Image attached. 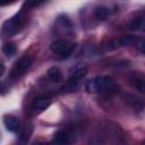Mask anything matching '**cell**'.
<instances>
[{
  "label": "cell",
  "instance_id": "cell-10",
  "mask_svg": "<svg viewBox=\"0 0 145 145\" xmlns=\"http://www.w3.org/2000/svg\"><path fill=\"white\" fill-rule=\"evenodd\" d=\"M48 77L54 82V83H60L62 82V74H61V70L58 68V67H51L48 69V72H46Z\"/></svg>",
  "mask_w": 145,
  "mask_h": 145
},
{
  "label": "cell",
  "instance_id": "cell-6",
  "mask_svg": "<svg viewBox=\"0 0 145 145\" xmlns=\"http://www.w3.org/2000/svg\"><path fill=\"white\" fill-rule=\"evenodd\" d=\"M129 84L140 93L145 91V79L142 74H137V72L131 74L129 77Z\"/></svg>",
  "mask_w": 145,
  "mask_h": 145
},
{
  "label": "cell",
  "instance_id": "cell-11",
  "mask_svg": "<svg viewBox=\"0 0 145 145\" xmlns=\"http://www.w3.org/2000/svg\"><path fill=\"white\" fill-rule=\"evenodd\" d=\"M144 27V17L143 16H136L131 19L129 24V28L131 31H139Z\"/></svg>",
  "mask_w": 145,
  "mask_h": 145
},
{
  "label": "cell",
  "instance_id": "cell-4",
  "mask_svg": "<svg viewBox=\"0 0 145 145\" xmlns=\"http://www.w3.org/2000/svg\"><path fill=\"white\" fill-rule=\"evenodd\" d=\"M86 74H87V68L85 66H77V67H75L72 69V74H71L70 78L66 83L65 87H62V91L63 89L68 91V92L75 91L78 87L80 80L86 76Z\"/></svg>",
  "mask_w": 145,
  "mask_h": 145
},
{
  "label": "cell",
  "instance_id": "cell-13",
  "mask_svg": "<svg viewBox=\"0 0 145 145\" xmlns=\"http://www.w3.org/2000/svg\"><path fill=\"white\" fill-rule=\"evenodd\" d=\"M45 0H26L23 6H22V10L23 11H27L29 9H33L35 7H39L40 5H42Z\"/></svg>",
  "mask_w": 145,
  "mask_h": 145
},
{
  "label": "cell",
  "instance_id": "cell-9",
  "mask_svg": "<svg viewBox=\"0 0 145 145\" xmlns=\"http://www.w3.org/2000/svg\"><path fill=\"white\" fill-rule=\"evenodd\" d=\"M53 142L57 144H69L71 142L69 134L66 130H58L53 135Z\"/></svg>",
  "mask_w": 145,
  "mask_h": 145
},
{
  "label": "cell",
  "instance_id": "cell-14",
  "mask_svg": "<svg viewBox=\"0 0 145 145\" xmlns=\"http://www.w3.org/2000/svg\"><path fill=\"white\" fill-rule=\"evenodd\" d=\"M109 15V10L105 7H97L94 9V17L97 20H104Z\"/></svg>",
  "mask_w": 145,
  "mask_h": 145
},
{
  "label": "cell",
  "instance_id": "cell-3",
  "mask_svg": "<svg viewBox=\"0 0 145 145\" xmlns=\"http://www.w3.org/2000/svg\"><path fill=\"white\" fill-rule=\"evenodd\" d=\"M75 46H76L75 43H72L68 40H65V39H59L51 43L50 50L53 53H56L62 58H67L72 53V51L75 50Z\"/></svg>",
  "mask_w": 145,
  "mask_h": 145
},
{
  "label": "cell",
  "instance_id": "cell-2",
  "mask_svg": "<svg viewBox=\"0 0 145 145\" xmlns=\"http://www.w3.org/2000/svg\"><path fill=\"white\" fill-rule=\"evenodd\" d=\"M25 11L20 10L17 15H15L14 17L9 18L8 20H6L2 25V29L1 33L5 36H11L16 33H18L25 25L26 23V16L24 15Z\"/></svg>",
  "mask_w": 145,
  "mask_h": 145
},
{
  "label": "cell",
  "instance_id": "cell-8",
  "mask_svg": "<svg viewBox=\"0 0 145 145\" xmlns=\"http://www.w3.org/2000/svg\"><path fill=\"white\" fill-rule=\"evenodd\" d=\"M51 104V101L49 97H39L34 101L33 103V109L36 111V112H42L44 110H46Z\"/></svg>",
  "mask_w": 145,
  "mask_h": 145
},
{
  "label": "cell",
  "instance_id": "cell-17",
  "mask_svg": "<svg viewBox=\"0 0 145 145\" xmlns=\"http://www.w3.org/2000/svg\"><path fill=\"white\" fill-rule=\"evenodd\" d=\"M15 1L16 0H0V6H7V5H10Z\"/></svg>",
  "mask_w": 145,
  "mask_h": 145
},
{
  "label": "cell",
  "instance_id": "cell-15",
  "mask_svg": "<svg viewBox=\"0 0 145 145\" xmlns=\"http://www.w3.org/2000/svg\"><path fill=\"white\" fill-rule=\"evenodd\" d=\"M2 51H3V53H5L6 56L11 57V56H14V54L16 53L17 49H16V45H15L14 43H6V44L2 46Z\"/></svg>",
  "mask_w": 145,
  "mask_h": 145
},
{
  "label": "cell",
  "instance_id": "cell-1",
  "mask_svg": "<svg viewBox=\"0 0 145 145\" xmlns=\"http://www.w3.org/2000/svg\"><path fill=\"white\" fill-rule=\"evenodd\" d=\"M118 89L116 82L109 76H99L86 83V91L95 94H112Z\"/></svg>",
  "mask_w": 145,
  "mask_h": 145
},
{
  "label": "cell",
  "instance_id": "cell-16",
  "mask_svg": "<svg viewBox=\"0 0 145 145\" xmlns=\"http://www.w3.org/2000/svg\"><path fill=\"white\" fill-rule=\"evenodd\" d=\"M144 46H145V42H144L143 40H139V41H138V43H137V48H138V50H139L142 53H144V52H145Z\"/></svg>",
  "mask_w": 145,
  "mask_h": 145
},
{
  "label": "cell",
  "instance_id": "cell-12",
  "mask_svg": "<svg viewBox=\"0 0 145 145\" xmlns=\"http://www.w3.org/2000/svg\"><path fill=\"white\" fill-rule=\"evenodd\" d=\"M126 100H127V102H128L133 108L138 109V110H143V106H144V105H143V102H142L140 99L136 97L135 95L127 94V95H126Z\"/></svg>",
  "mask_w": 145,
  "mask_h": 145
},
{
  "label": "cell",
  "instance_id": "cell-18",
  "mask_svg": "<svg viewBox=\"0 0 145 145\" xmlns=\"http://www.w3.org/2000/svg\"><path fill=\"white\" fill-rule=\"evenodd\" d=\"M3 72H5V66L2 63H0V77L3 75Z\"/></svg>",
  "mask_w": 145,
  "mask_h": 145
},
{
  "label": "cell",
  "instance_id": "cell-5",
  "mask_svg": "<svg viewBox=\"0 0 145 145\" xmlns=\"http://www.w3.org/2000/svg\"><path fill=\"white\" fill-rule=\"evenodd\" d=\"M33 63V59L29 56H24L22 57L12 67L11 71H10V77L11 78H19L22 76H24L27 70L31 68Z\"/></svg>",
  "mask_w": 145,
  "mask_h": 145
},
{
  "label": "cell",
  "instance_id": "cell-7",
  "mask_svg": "<svg viewBox=\"0 0 145 145\" xmlns=\"http://www.w3.org/2000/svg\"><path fill=\"white\" fill-rule=\"evenodd\" d=\"M3 123H5L6 129L8 131H11V133H16L19 128V122L14 116H5Z\"/></svg>",
  "mask_w": 145,
  "mask_h": 145
}]
</instances>
